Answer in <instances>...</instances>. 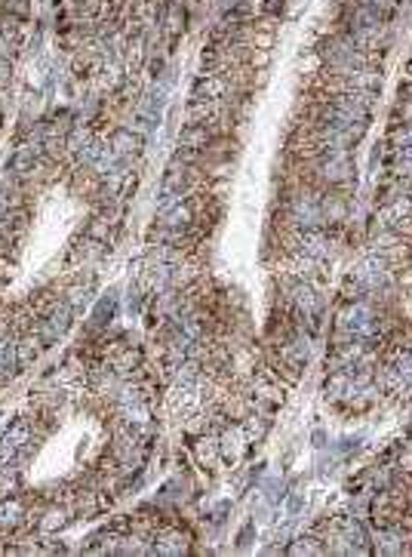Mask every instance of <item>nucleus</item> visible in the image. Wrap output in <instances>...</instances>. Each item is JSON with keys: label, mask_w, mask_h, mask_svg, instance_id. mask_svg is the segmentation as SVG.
<instances>
[{"label": "nucleus", "mask_w": 412, "mask_h": 557, "mask_svg": "<svg viewBox=\"0 0 412 557\" xmlns=\"http://www.w3.org/2000/svg\"><path fill=\"white\" fill-rule=\"evenodd\" d=\"M385 262H388L391 271H409L412 268V244L409 240H400L394 246H385Z\"/></svg>", "instance_id": "1"}]
</instances>
